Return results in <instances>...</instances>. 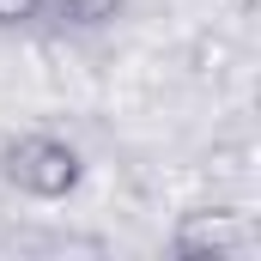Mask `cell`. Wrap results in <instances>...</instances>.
<instances>
[{"mask_svg":"<svg viewBox=\"0 0 261 261\" xmlns=\"http://www.w3.org/2000/svg\"><path fill=\"white\" fill-rule=\"evenodd\" d=\"M0 176L31 200H67L85 182V158L61 134H12L0 146Z\"/></svg>","mask_w":261,"mask_h":261,"instance_id":"1","label":"cell"},{"mask_svg":"<svg viewBox=\"0 0 261 261\" xmlns=\"http://www.w3.org/2000/svg\"><path fill=\"white\" fill-rule=\"evenodd\" d=\"M249 249H255V225L237 206H195L170 231V255H189V261H200V255L231 261V255H249Z\"/></svg>","mask_w":261,"mask_h":261,"instance_id":"2","label":"cell"},{"mask_svg":"<svg viewBox=\"0 0 261 261\" xmlns=\"http://www.w3.org/2000/svg\"><path fill=\"white\" fill-rule=\"evenodd\" d=\"M43 12H55L73 31H103L122 18V0H43Z\"/></svg>","mask_w":261,"mask_h":261,"instance_id":"3","label":"cell"},{"mask_svg":"<svg viewBox=\"0 0 261 261\" xmlns=\"http://www.w3.org/2000/svg\"><path fill=\"white\" fill-rule=\"evenodd\" d=\"M37 12H43V0H0V31H12V24H37Z\"/></svg>","mask_w":261,"mask_h":261,"instance_id":"4","label":"cell"}]
</instances>
